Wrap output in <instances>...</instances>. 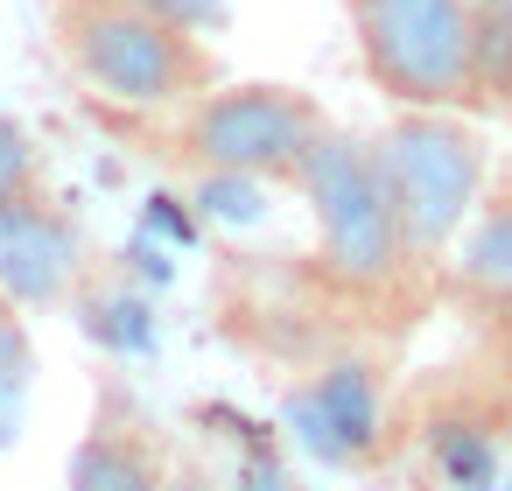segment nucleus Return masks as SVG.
<instances>
[{
  "label": "nucleus",
  "mask_w": 512,
  "mask_h": 491,
  "mask_svg": "<svg viewBox=\"0 0 512 491\" xmlns=\"http://www.w3.org/2000/svg\"><path fill=\"white\" fill-rule=\"evenodd\" d=\"M330 106L302 85H274V78H246V85H211L190 106H176L162 148L197 169V176H239L260 190H295L302 162L316 155V141L330 134Z\"/></svg>",
  "instance_id": "nucleus-1"
},
{
  "label": "nucleus",
  "mask_w": 512,
  "mask_h": 491,
  "mask_svg": "<svg viewBox=\"0 0 512 491\" xmlns=\"http://www.w3.org/2000/svg\"><path fill=\"white\" fill-rule=\"evenodd\" d=\"M365 148H372V169H379V190L393 204L407 253L421 267L442 260L491 183L484 127L463 113H393Z\"/></svg>",
  "instance_id": "nucleus-2"
},
{
  "label": "nucleus",
  "mask_w": 512,
  "mask_h": 491,
  "mask_svg": "<svg viewBox=\"0 0 512 491\" xmlns=\"http://www.w3.org/2000/svg\"><path fill=\"white\" fill-rule=\"evenodd\" d=\"M309 218H316V274L337 288V295H393L421 260L407 253L400 225H393V204L379 190V169H372V148L344 127H330L316 141V155L302 162L295 176Z\"/></svg>",
  "instance_id": "nucleus-3"
},
{
  "label": "nucleus",
  "mask_w": 512,
  "mask_h": 491,
  "mask_svg": "<svg viewBox=\"0 0 512 491\" xmlns=\"http://www.w3.org/2000/svg\"><path fill=\"white\" fill-rule=\"evenodd\" d=\"M351 50L372 92L400 113H470V8L463 0H344Z\"/></svg>",
  "instance_id": "nucleus-4"
},
{
  "label": "nucleus",
  "mask_w": 512,
  "mask_h": 491,
  "mask_svg": "<svg viewBox=\"0 0 512 491\" xmlns=\"http://www.w3.org/2000/svg\"><path fill=\"white\" fill-rule=\"evenodd\" d=\"M78 274H85V232L50 183L0 197V295L22 309H50L78 288Z\"/></svg>",
  "instance_id": "nucleus-5"
},
{
  "label": "nucleus",
  "mask_w": 512,
  "mask_h": 491,
  "mask_svg": "<svg viewBox=\"0 0 512 491\" xmlns=\"http://www.w3.org/2000/svg\"><path fill=\"white\" fill-rule=\"evenodd\" d=\"M162 477H169L162 428L120 379H99L85 435L64 463V491H162Z\"/></svg>",
  "instance_id": "nucleus-6"
},
{
  "label": "nucleus",
  "mask_w": 512,
  "mask_h": 491,
  "mask_svg": "<svg viewBox=\"0 0 512 491\" xmlns=\"http://www.w3.org/2000/svg\"><path fill=\"white\" fill-rule=\"evenodd\" d=\"M456 281L484 302H505L512 309V176L498 190L477 197V211L463 218V260H456Z\"/></svg>",
  "instance_id": "nucleus-7"
},
{
  "label": "nucleus",
  "mask_w": 512,
  "mask_h": 491,
  "mask_svg": "<svg viewBox=\"0 0 512 491\" xmlns=\"http://www.w3.org/2000/svg\"><path fill=\"white\" fill-rule=\"evenodd\" d=\"M470 8V120L512 127V0H463Z\"/></svg>",
  "instance_id": "nucleus-8"
},
{
  "label": "nucleus",
  "mask_w": 512,
  "mask_h": 491,
  "mask_svg": "<svg viewBox=\"0 0 512 491\" xmlns=\"http://www.w3.org/2000/svg\"><path fill=\"white\" fill-rule=\"evenodd\" d=\"M29 386H36V337H29L22 302L0 295V442L15 435V421L29 407Z\"/></svg>",
  "instance_id": "nucleus-9"
},
{
  "label": "nucleus",
  "mask_w": 512,
  "mask_h": 491,
  "mask_svg": "<svg viewBox=\"0 0 512 491\" xmlns=\"http://www.w3.org/2000/svg\"><path fill=\"white\" fill-rule=\"evenodd\" d=\"M50 183V162L36 148V134L22 120H0V197H22V190H43Z\"/></svg>",
  "instance_id": "nucleus-10"
},
{
  "label": "nucleus",
  "mask_w": 512,
  "mask_h": 491,
  "mask_svg": "<svg viewBox=\"0 0 512 491\" xmlns=\"http://www.w3.org/2000/svg\"><path fill=\"white\" fill-rule=\"evenodd\" d=\"M162 491H211V484H204V470H169Z\"/></svg>",
  "instance_id": "nucleus-11"
}]
</instances>
